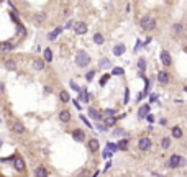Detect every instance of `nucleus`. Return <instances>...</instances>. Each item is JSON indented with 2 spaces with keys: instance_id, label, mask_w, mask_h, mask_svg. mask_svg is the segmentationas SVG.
Wrapping results in <instances>:
<instances>
[{
  "instance_id": "19",
  "label": "nucleus",
  "mask_w": 187,
  "mask_h": 177,
  "mask_svg": "<svg viewBox=\"0 0 187 177\" xmlns=\"http://www.w3.org/2000/svg\"><path fill=\"white\" fill-rule=\"evenodd\" d=\"M89 116H90L92 120H100V113L95 108H89Z\"/></svg>"
},
{
  "instance_id": "30",
  "label": "nucleus",
  "mask_w": 187,
  "mask_h": 177,
  "mask_svg": "<svg viewBox=\"0 0 187 177\" xmlns=\"http://www.w3.org/2000/svg\"><path fill=\"white\" fill-rule=\"evenodd\" d=\"M5 66H7V69H15V67H17V64H15L13 59H8V61L5 62Z\"/></svg>"
},
{
  "instance_id": "39",
  "label": "nucleus",
  "mask_w": 187,
  "mask_h": 177,
  "mask_svg": "<svg viewBox=\"0 0 187 177\" xmlns=\"http://www.w3.org/2000/svg\"><path fill=\"white\" fill-rule=\"evenodd\" d=\"M149 102H158V95L156 94H151V95H149Z\"/></svg>"
},
{
  "instance_id": "4",
  "label": "nucleus",
  "mask_w": 187,
  "mask_h": 177,
  "mask_svg": "<svg viewBox=\"0 0 187 177\" xmlns=\"http://www.w3.org/2000/svg\"><path fill=\"white\" fill-rule=\"evenodd\" d=\"M149 146H151L149 138H141L140 141H138V148H140V151H148Z\"/></svg>"
},
{
  "instance_id": "9",
  "label": "nucleus",
  "mask_w": 187,
  "mask_h": 177,
  "mask_svg": "<svg viewBox=\"0 0 187 177\" xmlns=\"http://www.w3.org/2000/svg\"><path fill=\"white\" fill-rule=\"evenodd\" d=\"M158 80H159L161 84H168V82H169V74H168L166 71L158 72Z\"/></svg>"
},
{
  "instance_id": "33",
  "label": "nucleus",
  "mask_w": 187,
  "mask_h": 177,
  "mask_svg": "<svg viewBox=\"0 0 187 177\" xmlns=\"http://www.w3.org/2000/svg\"><path fill=\"white\" fill-rule=\"evenodd\" d=\"M110 156H112V152H110V149H108V148H107V149H104V152H102V158H104V159H108Z\"/></svg>"
},
{
  "instance_id": "31",
  "label": "nucleus",
  "mask_w": 187,
  "mask_h": 177,
  "mask_svg": "<svg viewBox=\"0 0 187 177\" xmlns=\"http://www.w3.org/2000/svg\"><path fill=\"white\" fill-rule=\"evenodd\" d=\"M108 79H110V74H104V77L100 79V85H105L108 82Z\"/></svg>"
},
{
  "instance_id": "41",
  "label": "nucleus",
  "mask_w": 187,
  "mask_h": 177,
  "mask_svg": "<svg viewBox=\"0 0 187 177\" xmlns=\"http://www.w3.org/2000/svg\"><path fill=\"white\" fill-rule=\"evenodd\" d=\"M97 130H99V131H105V130H107V126H105V125H97Z\"/></svg>"
},
{
  "instance_id": "5",
  "label": "nucleus",
  "mask_w": 187,
  "mask_h": 177,
  "mask_svg": "<svg viewBox=\"0 0 187 177\" xmlns=\"http://www.w3.org/2000/svg\"><path fill=\"white\" fill-rule=\"evenodd\" d=\"M74 30H76L77 35H85L87 33V25H85L84 22H77L74 25Z\"/></svg>"
},
{
  "instance_id": "29",
  "label": "nucleus",
  "mask_w": 187,
  "mask_h": 177,
  "mask_svg": "<svg viewBox=\"0 0 187 177\" xmlns=\"http://www.w3.org/2000/svg\"><path fill=\"white\" fill-rule=\"evenodd\" d=\"M93 77H95V71H89L87 74H85V80H87V82L93 80Z\"/></svg>"
},
{
  "instance_id": "6",
  "label": "nucleus",
  "mask_w": 187,
  "mask_h": 177,
  "mask_svg": "<svg viewBox=\"0 0 187 177\" xmlns=\"http://www.w3.org/2000/svg\"><path fill=\"white\" fill-rule=\"evenodd\" d=\"M15 169H17L18 172L25 171V161L20 158V156H15Z\"/></svg>"
},
{
  "instance_id": "7",
  "label": "nucleus",
  "mask_w": 187,
  "mask_h": 177,
  "mask_svg": "<svg viewBox=\"0 0 187 177\" xmlns=\"http://www.w3.org/2000/svg\"><path fill=\"white\" fill-rule=\"evenodd\" d=\"M161 62L164 64V66H171L172 59H171V54L168 53V51H162V53H161Z\"/></svg>"
},
{
  "instance_id": "15",
  "label": "nucleus",
  "mask_w": 187,
  "mask_h": 177,
  "mask_svg": "<svg viewBox=\"0 0 187 177\" xmlns=\"http://www.w3.org/2000/svg\"><path fill=\"white\" fill-rule=\"evenodd\" d=\"M99 67L100 69H110L112 67V62H110V59H107V58H104V59H100V62H99Z\"/></svg>"
},
{
  "instance_id": "38",
  "label": "nucleus",
  "mask_w": 187,
  "mask_h": 177,
  "mask_svg": "<svg viewBox=\"0 0 187 177\" xmlns=\"http://www.w3.org/2000/svg\"><path fill=\"white\" fill-rule=\"evenodd\" d=\"M123 102H125V103H128V102H130V92H128V88L125 90V100H123Z\"/></svg>"
},
{
  "instance_id": "16",
  "label": "nucleus",
  "mask_w": 187,
  "mask_h": 177,
  "mask_svg": "<svg viewBox=\"0 0 187 177\" xmlns=\"http://www.w3.org/2000/svg\"><path fill=\"white\" fill-rule=\"evenodd\" d=\"M61 31H63V26H58L54 31H51V33L48 35V39H49V41H54V39L59 36V33H61Z\"/></svg>"
},
{
  "instance_id": "25",
  "label": "nucleus",
  "mask_w": 187,
  "mask_h": 177,
  "mask_svg": "<svg viewBox=\"0 0 187 177\" xmlns=\"http://www.w3.org/2000/svg\"><path fill=\"white\" fill-rule=\"evenodd\" d=\"M2 49L3 51H12V49H13V43H10V41L2 43Z\"/></svg>"
},
{
  "instance_id": "21",
  "label": "nucleus",
  "mask_w": 187,
  "mask_h": 177,
  "mask_svg": "<svg viewBox=\"0 0 187 177\" xmlns=\"http://www.w3.org/2000/svg\"><path fill=\"white\" fill-rule=\"evenodd\" d=\"M93 43H95V44H102L104 43V35L102 33H95V35H93Z\"/></svg>"
},
{
  "instance_id": "34",
  "label": "nucleus",
  "mask_w": 187,
  "mask_h": 177,
  "mask_svg": "<svg viewBox=\"0 0 187 177\" xmlns=\"http://www.w3.org/2000/svg\"><path fill=\"white\" fill-rule=\"evenodd\" d=\"M104 113H105V115H107V116H113V115H115V113H117V112H115V110H112V108H107V110H105V112H104Z\"/></svg>"
},
{
  "instance_id": "22",
  "label": "nucleus",
  "mask_w": 187,
  "mask_h": 177,
  "mask_svg": "<svg viewBox=\"0 0 187 177\" xmlns=\"http://www.w3.org/2000/svg\"><path fill=\"white\" fill-rule=\"evenodd\" d=\"M117 123L115 116H105V126H113Z\"/></svg>"
},
{
  "instance_id": "27",
  "label": "nucleus",
  "mask_w": 187,
  "mask_h": 177,
  "mask_svg": "<svg viewBox=\"0 0 187 177\" xmlns=\"http://www.w3.org/2000/svg\"><path fill=\"white\" fill-rule=\"evenodd\" d=\"M138 67H140V71H144V69H146V59H144V58H140V59H138Z\"/></svg>"
},
{
  "instance_id": "35",
  "label": "nucleus",
  "mask_w": 187,
  "mask_h": 177,
  "mask_svg": "<svg viewBox=\"0 0 187 177\" xmlns=\"http://www.w3.org/2000/svg\"><path fill=\"white\" fill-rule=\"evenodd\" d=\"M44 18H46V15H44V13H38V15H36V22H39V23H41Z\"/></svg>"
},
{
  "instance_id": "18",
  "label": "nucleus",
  "mask_w": 187,
  "mask_h": 177,
  "mask_svg": "<svg viewBox=\"0 0 187 177\" xmlns=\"http://www.w3.org/2000/svg\"><path fill=\"white\" fill-rule=\"evenodd\" d=\"M44 62H46V61H43V59H35V61H33V67L36 71H41L44 67Z\"/></svg>"
},
{
  "instance_id": "26",
  "label": "nucleus",
  "mask_w": 187,
  "mask_h": 177,
  "mask_svg": "<svg viewBox=\"0 0 187 177\" xmlns=\"http://www.w3.org/2000/svg\"><path fill=\"white\" fill-rule=\"evenodd\" d=\"M172 136H174V138H181V136H182V130L179 126H174L172 128Z\"/></svg>"
},
{
  "instance_id": "8",
  "label": "nucleus",
  "mask_w": 187,
  "mask_h": 177,
  "mask_svg": "<svg viewBox=\"0 0 187 177\" xmlns=\"http://www.w3.org/2000/svg\"><path fill=\"white\" fill-rule=\"evenodd\" d=\"M72 138H74L76 141H84V139H85V133L82 130H74V131H72Z\"/></svg>"
},
{
  "instance_id": "44",
  "label": "nucleus",
  "mask_w": 187,
  "mask_h": 177,
  "mask_svg": "<svg viewBox=\"0 0 187 177\" xmlns=\"http://www.w3.org/2000/svg\"><path fill=\"white\" fill-rule=\"evenodd\" d=\"M184 90H185V92H187V87H184Z\"/></svg>"
},
{
  "instance_id": "43",
  "label": "nucleus",
  "mask_w": 187,
  "mask_h": 177,
  "mask_svg": "<svg viewBox=\"0 0 187 177\" xmlns=\"http://www.w3.org/2000/svg\"><path fill=\"white\" fill-rule=\"evenodd\" d=\"M181 30H182V26H181V25H174V31H176V33H179Z\"/></svg>"
},
{
  "instance_id": "28",
  "label": "nucleus",
  "mask_w": 187,
  "mask_h": 177,
  "mask_svg": "<svg viewBox=\"0 0 187 177\" xmlns=\"http://www.w3.org/2000/svg\"><path fill=\"white\" fill-rule=\"evenodd\" d=\"M161 146L164 148V149H168V148L171 146V138H162V141H161Z\"/></svg>"
},
{
  "instance_id": "11",
  "label": "nucleus",
  "mask_w": 187,
  "mask_h": 177,
  "mask_svg": "<svg viewBox=\"0 0 187 177\" xmlns=\"http://www.w3.org/2000/svg\"><path fill=\"white\" fill-rule=\"evenodd\" d=\"M89 149H90L92 152L99 151V139H97V138H92V139H89Z\"/></svg>"
},
{
  "instance_id": "3",
  "label": "nucleus",
  "mask_w": 187,
  "mask_h": 177,
  "mask_svg": "<svg viewBox=\"0 0 187 177\" xmlns=\"http://www.w3.org/2000/svg\"><path fill=\"white\" fill-rule=\"evenodd\" d=\"M181 161H182V158L179 154H172L169 158V161H168V166L171 167V169H176V167H181Z\"/></svg>"
},
{
  "instance_id": "42",
  "label": "nucleus",
  "mask_w": 187,
  "mask_h": 177,
  "mask_svg": "<svg viewBox=\"0 0 187 177\" xmlns=\"http://www.w3.org/2000/svg\"><path fill=\"white\" fill-rule=\"evenodd\" d=\"M82 122H84L85 125H87V126H89V128H92V125H90V123H89V120H87V118H85V116H82Z\"/></svg>"
},
{
  "instance_id": "2",
  "label": "nucleus",
  "mask_w": 187,
  "mask_h": 177,
  "mask_svg": "<svg viewBox=\"0 0 187 177\" xmlns=\"http://www.w3.org/2000/svg\"><path fill=\"white\" fill-rule=\"evenodd\" d=\"M140 25L144 31H151V30H154V26H156V20L153 17H143L141 22H140Z\"/></svg>"
},
{
  "instance_id": "10",
  "label": "nucleus",
  "mask_w": 187,
  "mask_h": 177,
  "mask_svg": "<svg viewBox=\"0 0 187 177\" xmlns=\"http://www.w3.org/2000/svg\"><path fill=\"white\" fill-rule=\"evenodd\" d=\"M59 120L63 123H67L69 120H71V112L69 110H63V112H59Z\"/></svg>"
},
{
  "instance_id": "37",
  "label": "nucleus",
  "mask_w": 187,
  "mask_h": 177,
  "mask_svg": "<svg viewBox=\"0 0 187 177\" xmlns=\"http://www.w3.org/2000/svg\"><path fill=\"white\" fill-rule=\"evenodd\" d=\"M107 148H108L110 151H117V149H118V146H115V144H112V143H108V144H107Z\"/></svg>"
},
{
  "instance_id": "32",
  "label": "nucleus",
  "mask_w": 187,
  "mask_h": 177,
  "mask_svg": "<svg viewBox=\"0 0 187 177\" xmlns=\"http://www.w3.org/2000/svg\"><path fill=\"white\" fill-rule=\"evenodd\" d=\"M123 67H113V74H115V75H121V74H123Z\"/></svg>"
},
{
  "instance_id": "1",
  "label": "nucleus",
  "mask_w": 187,
  "mask_h": 177,
  "mask_svg": "<svg viewBox=\"0 0 187 177\" xmlns=\"http://www.w3.org/2000/svg\"><path fill=\"white\" fill-rule=\"evenodd\" d=\"M89 62H90V56H89L85 51H79L76 56V64L79 67H85V66H89Z\"/></svg>"
},
{
  "instance_id": "40",
  "label": "nucleus",
  "mask_w": 187,
  "mask_h": 177,
  "mask_svg": "<svg viewBox=\"0 0 187 177\" xmlns=\"http://www.w3.org/2000/svg\"><path fill=\"white\" fill-rule=\"evenodd\" d=\"M17 28H18V35H25V28H23L22 25H18Z\"/></svg>"
},
{
  "instance_id": "36",
  "label": "nucleus",
  "mask_w": 187,
  "mask_h": 177,
  "mask_svg": "<svg viewBox=\"0 0 187 177\" xmlns=\"http://www.w3.org/2000/svg\"><path fill=\"white\" fill-rule=\"evenodd\" d=\"M71 87L74 88V90H77V92H82V90H80V87H77V84L74 82V80H71Z\"/></svg>"
},
{
  "instance_id": "17",
  "label": "nucleus",
  "mask_w": 187,
  "mask_h": 177,
  "mask_svg": "<svg viewBox=\"0 0 187 177\" xmlns=\"http://www.w3.org/2000/svg\"><path fill=\"white\" fill-rule=\"evenodd\" d=\"M125 49H127V48H125V44H117L115 48H113V54L115 56H121L125 53Z\"/></svg>"
},
{
  "instance_id": "13",
  "label": "nucleus",
  "mask_w": 187,
  "mask_h": 177,
  "mask_svg": "<svg viewBox=\"0 0 187 177\" xmlns=\"http://www.w3.org/2000/svg\"><path fill=\"white\" fill-rule=\"evenodd\" d=\"M35 177H48V171H46V167H44V166L36 167V171H35Z\"/></svg>"
},
{
  "instance_id": "12",
  "label": "nucleus",
  "mask_w": 187,
  "mask_h": 177,
  "mask_svg": "<svg viewBox=\"0 0 187 177\" xmlns=\"http://www.w3.org/2000/svg\"><path fill=\"white\" fill-rule=\"evenodd\" d=\"M12 130H13L15 133H18V135H22V133H25V126H23L20 122H15L13 125H12Z\"/></svg>"
},
{
  "instance_id": "24",
  "label": "nucleus",
  "mask_w": 187,
  "mask_h": 177,
  "mask_svg": "<svg viewBox=\"0 0 187 177\" xmlns=\"http://www.w3.org/2000/svg\"><path fill=\"white\" fill-rule=\"evenodd\" d=\"M59 99H61V102H64V103L71 100V97H69V94H67L66 90H63V92H61V94H59Z\"/></svg>"
},
{
  "instance_id": "23",
  "label": "nucleus",
  "mask_w": 187,
  "mask_h": 177,
  "mask_svg": "<svg viewBox=\"0 0 187 177\" xmlns=\"http://www.w3.org/2000/svg\"><path fill=\"white\" fill-rule=\"evenodd\" d=\"M117 146H118V149H121V151H125L128 148V139H120L118 141V144H117Z\"/></svg>"
},
{
  "instance_id": "20",
  "label": "nucleus",
  "mask_w": 187,
  "mask_h": 177,
  "mask_svg": "<svg viewBox=\"0 0 187 177\" xmlns=\"http://www.w3.org/2000/svg\"><path fill=\"white\" fill-rule=\"evenodd\" d=\"M44 61H46V62H51L53 61V51L49 49V48H46V49H44Z\"/></svg>"
},
{
  "instance_id": "14",
  "label": "nucleus",
  "mask_w": 187,
  "mask_h": 177,
  "mask_svg": "<svg viewBox=\"0 0 187 177\" xmlns=\"http://www.w3.org/2000/svg\"><path fill=\"white\" fill-rule=\"evenodd\" d=\"M138 116H140V118H148L149 116V105H143L140 108V112H138Z\"/></svg>"
}]
</instances>
